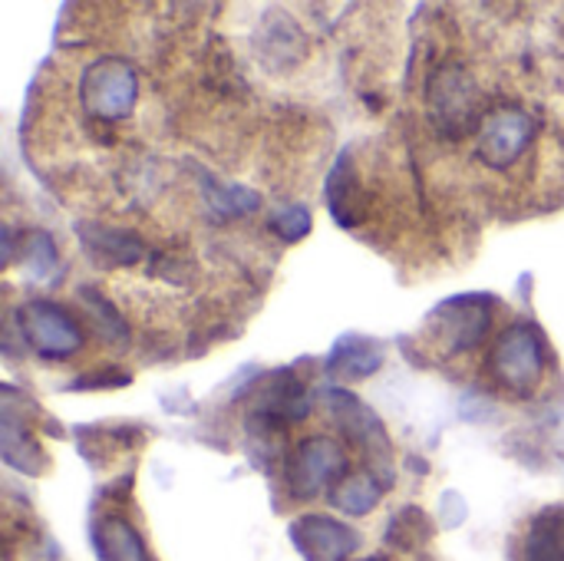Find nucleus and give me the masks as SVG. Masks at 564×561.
<instances>
[{
  "mask_svg": "<svg viewBox=\"0 0 564 561\" xmlns=\"http://www.w3.org/2000/svg\"><path fill=\"white\" fill-rule=\"evenodd\" d=\"M76 298H79L86 317L93 321L96 334H99L106 344H112V347H126V344H129V324H126V317L112 308V301H106L96 288H79Z\"/></svg>",
  "mask_w": 564,
  "mask_h": 561,
  "instance_id": "6ab92c4d",
  "label": "nucleus"
},
{
  "mask_svg": "<svg viewBox=\"0 0 564 561\" xmlns=\"http://www.w3.org/2000/svg\"><path fill=\"white\" fill-rule=\"evenodd\" d=\"M327 413L334 420V427L340 430L344 440H350L354 446H360L367 453V460L373 463L370 473L380 476L383 466H390V433L383 427V420L377 417L373 407H367L357 393H350L347 387H330L324 393ZM383 479V476H380ZM387 483V479H383Z\"/></svg>",
  "mask_w": 564,
  "mask_h": 561,
  "instance_id": "1a4fd4ad",
  "label": "nucleus"
},
{
  "mask_svg": "<svg viewBox=\"0 0 564 561\" xmlns=\"http://www.w3.org/2000/svg\"><path fill=\"white\" fill-rule=\"evenodd\" d=\"M311 417V393L291 367L271 370L254 387V403L248 417V433L254 443H278V436Z\"/></svg>",
  "mask_w": 564,
  "mask_h": 561,
  "instance_id": "39448f33",
  "label": "nucleus"
},
{
  "mask_svg": "<svg viewBox=\"0 0 564 561\" xmlns=\"http://www.w3.org/2000/svg\"><path fill=\"white\" fill-rule=\"evenodd\" d=\"M347 476V453L330 436H304L288 456V496L297 503L317 499Z\"/></svg>",
  "mask_w": 564,
  "mask_h": 561,
  "instance_id": "6e6552de",
  "label": "nucleus"
},
{
  "mask_svg": "<svg viewBox=\"0 0 564 561\" xmlns=\"http://www.w3.org/2000/svg\"><path fill=\"white\" fill-rule=\"evenodd\" d=\"M443 522L449 526V529H456V526H463V519H466V503H463V496L459 493H446L443 496Z\"/></svg>",
  "mask_w": 564,
  "mask_h": 561,
  "instance_id": "b1692460",
  "label": "nucleus"
},
{
  "mask_svg": "<svg viewBox=\"0 0 564 561\" xmlns=\"http://www.w3.org/2000/svg\"><path fill=\"white\" fill-rule=\"evenodd\" d=\"M89 539L99 561H159L149 552L142 532L119 513L96 516L89 526Z\"/></svg>",
  "mask_w": 564,
  "mask_h": 561,
  "instance_id": "4468645a",
  "label": "nucleus"
},
{
  "mask_svg": "<svg viewBox=\"0 0 564 561\" xmlns=\"http://www.w3.org/2000/svg\"><path fill=\"white\" fill-rule=\"evenodd\" d=\"M132 384V374L129 370H119V367H99V370H89L83 377H76L69 384V390H122Z\"/></svg>",
  "mask_w": 564,
  "mask_h": 561,
  "instance_id": "5701e85b",
  "label": "nucleus"
},
{
  "mask_svg": "<svg viewBox=\"0 0 564 561\" xmlns=\"http://www.w3.org/2000/svg\"><path fill=\"white\" fill-rule=\"evenodd\" d=\"M364 561H390V559H383V555H373V559H364Z\"/></svg>",
  "mask_w": 564,
  "mask_h": 561,
  "instance_id": "393cba45",
  "label": "nucleus"
},
{
  "mask_svg": "<svg viewBox=\"0 0 564 561\" xmlns=\"http://www.w3.org/2000/svg\"><path fill=\"white\" fill-rule=\"evenodd\" d=\"M139 103V73L122 56H99L79 73V106L96 122H126Z\"/></svg>",
  "mask_w": 564,
  "mask_h": 561,
  "instance_id": "7ed1b4c3",
  "label": "nucleus"
},
{
  "mask_svg": "<svg viewBox=\"0 0 564 561\" xmlns=\"http://www.w3.org/2000/svg\"><path fill=\"white\" fill-rule=\"evenodd\" d=\"M532 136H535V119L525 109H519V106H499L479 126L476 155L492 172H506V169H512L525 155Z\"/></svg>",
  "mask_w": 564,
  "mask_h": 561,
  "instance_id": "9d476101",
  "label": "nucleus"
},
{
  "mask_svg": "<svg viewBox=\"0 0 564 561\" xmlns=\"http://www.w3.org/2000/svg\"><path fill=\"white\" fill-rule=\"evenodd\" d=\"M20 265H23V271H26V278L33 284H53L59 278V271H63L53 235H46L43 228H33L30 235H23Z\"/></svg>",
  "mask_w": 564,
  "mask_h": 561,
  "instance_id": "a211bd4d",
  "label": "nucleus"
},
{
  "mask_svg": "<svg viewBox=\"0 0 564 561\" xmlns=\"http://www.w3.org/2000/svg\"><path fill=\"white\" fill-rule=\"evenodd\" d=\"M496 324V298L492 294H456L436 304L426 321L423 334L430 344L446 357H466L486 344Z\"/></svg>",
  "mask_w": 564,
  "mask_h": 561,
  "instance_id": "f257e3e1",
  "label": "nucleus"
},
{
  "mask_svg": "<svg viewBox=\"0 0 564 561\" xmlns=\"http://www.w3.org/2000/svg\"><path fill=\"white\" fill-rule=\"evenodd\" d=\"M426 106L430 119L443 136L459 139L473 129L476 109H479V86L459 63H443L426 79Z\"/></svg>",
  "mask_w": 564,
  "mask_h": 561,
  "instance_id": "0eeeda50",
  "label": "nucleus"
},
{
  "mask_svg": "<svg viewBox=\"0 0 564 561\" xmlns=\"http://www.w3.org/2000/svg\"><path fill=\"white\" fill-rule=\"evenodd\" d=\"M387 496V483L364 470V473H347L334 489H330V503L334 509H340L344 516H370Z\"/></svg>",
  "mask_w": 564,
  "mask_h": 561,
  "instance_id": "f3484780",
  "label": "nucleus"
},
{
  "mask_svg": "<svg viewBox=\"0 0 564 561\" xmlns=\"http://www.w3.org/2000/svg\"><path fill=\"white\" fill-rule=\"evenodd\" d=\"M36 417L40 407L26 393L10 384L0 387V456L20 476H43L50 470V456L33 430Z\"/></svg>",
  "mask_w": 564,
  "mask_h": 561,
  "instance_id": "423d86ee",
  "label": "nucleus"
},
{
  "mask_svg": "<svg viewBox=\"0 0 564 561\" xmlns=\"http://www.w3.org/2000/svg\"><path fill=\"white\" fill-rule=\"evenodd\" d=\"M383 367V347L364 334H344L327 354V374L340 384H360Z\"/></svg>",
  "mask_w": 564,
  "mask_h": 561,
  "instance_id": "2eb2a0df",
  "label": "nucleus"
},
{
  "mask_svg": "<svg viewBox=\"0 0 564 561\" xmlns=\"http://www.w3.org/2000/svg\"><path fill=\"white\" fill-rule=\"evenodd\" d=\"M17 331L23 337V347L46 364H66L86 344L79 317L46 298L23 301L17 308Z\"/></svg>",
  "mask_w": 564,
  "mask_h": 561,
  "instance_id": "f03ea898",
  "label": "nucleus"
},
{
  "mask_svg": "<svg viewBox=\"0 0 564 561\" xmlns=\"http://www.w3.org/2000/svg\"><path fill=\"white\" fill-rule=\"evenodd\" d=\"M76 238L83 241L86 255L99 268H129V265H139L142 255H145V241L132 228H119V225L79 222Z\"/></svg>",
  "mask_w": 564,
  "mask_h": 561,
  "instance_id": "f8f14e48",
  "label": "nucleus"
},
{
  "mask_svg": "<svg viewBox=\"0 0 564 561\" xmlns=\"http://www.w3.org/2000/svg\"><path fill=\"white\" fill-rule=\"evenodd\" d=\"M522 561H564V506L532 516L522 539Z\"/></svg>",
  "mask_w": 564,
  "mask_h": 561,
  "instance_id": "dca6fc26",
  "label": "nucleus"
},
{
  "mask_svg": "<svg viewBox=\"0 0 564 561\" xmlns=\"http://www.w3.org/2000/svg\"><path fill=\"white\" fill-rule=\"evenodd\" d=\"M205 195H208V205L212 212H218L221 218H241V215H251L258 212L261 205V195L245 188V185H218V182H205Z\"/></svg>",
  "mask_w": 564,
  "mask_h": 561,
  "instance_id": "412c9836",
  "label": "nucleus"
},
{
  "mask_svg": "<svg viewBox=\"0 0 564 561\" xmlns=\"http://www.w3.org/2000/svg\"><path fill=\"white\" fill-rule=\"evenodd\" d=\"M327 208L340 228H357L370 215L367 192L360 185V172H357L350 152H340L327 175Z\"/></svg>",
  "mask_w": 564,
  "mask_h": 561,
  "instance_id": "ddd939ff",
  "label": "nucleus"
},
{
  "mask_svg": "<svg viewBox=\"0 0 564 561\" xmlns=\"http://www.w3.org/2000/svg\"><path fill=\"white\" fill-rule=\"evenodd\" d=\"M288 539L304 561H350L364 542L357 529L324 513L297 516L288 526Z\"/></svg>",
  "mask_w": 564,
  "mask_h": 561,
  "instance_id": "9b49d317",
  "label": "nucleus"
},
{
  "mask_svg": "<svg viewBox=\"0 0 564 561\" xmlns=\"http://www.w3.org/2000/svg\"><path fill=\"white\" fill-rule=\"evenodd\" d=\"M433 522L420 506H403L387 526V546L400 552H416L433 542Z\"/></svg>",
  "mask_w": 564,
  "mask_h": 561,
  "instance_id": "aec40b11",
  "label": "nucleus"
},
{
  "mask_svg": "<svg viewBox=\"0 0 564 561\" xmlns=\"http://www.w3.org/2000/svg\"><path fill=\"white\" fill-rule=\"evenodd\" d=\"M311 212L301 205V202H284V205H278L271 215H268V228H271V235H278L281 241H288V245H297V241H304L307 235H311Z\"/></svg>",
  "mask_w": 564,
  "mask_h": 561,
  "instance_id": "4be33fe9",
  "label": "nucleus"
},
{
  "mask_svg": "<svg viewBox=\"0 0 564 561\" xmlns=\"http://www.w3.org/2000/svg\"><path fill=\"white\" fill-rule=\"evenodd\" d=\"M545 370H549V344L545 334L529 321L512 324L489 354L492 380L519 397L535 393L545 380Z\"/></svg>",
  "mask_w": 564,
  "mask_h": 561,
  "instance_id": "20e7f679",
  "label": "nucleus"
}]
</instances>
